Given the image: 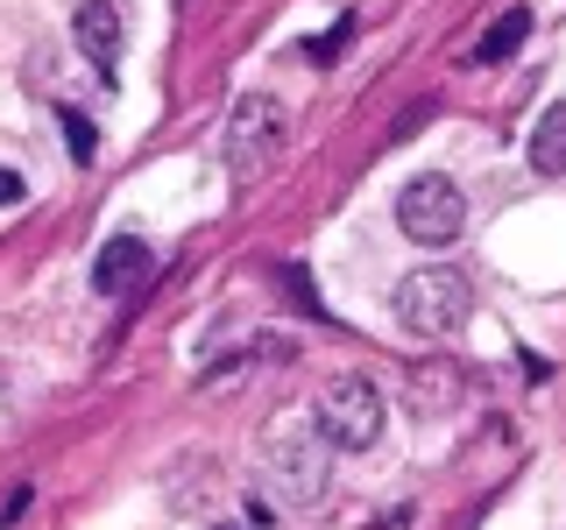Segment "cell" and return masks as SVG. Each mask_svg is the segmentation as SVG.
I'll return each instance as SVG.
<instances>
[{
	"mask_svg": "<svg viewBox=\"0 0 566 530\" xmlns=\"http://www.w3.org/2000/svg\"><path fill=\"white\" fill-rule=\"evenodd\" d=\"M262 474H270V488H276L291 509H318L326 474H333L326 432H318L312 417H297V411L276 417V424H270V446H262Z\"/></svg>",
	"mask_w": 566,
	"mask_h": 530,
	"instance_id": "obj_1",
	"label": "cell"
},
{
	"mask_svg": "<svg viewBox=\"0 0 566 530\" xmlns=\"http://www.w3.org/2000/svg\"><path fill=\"white\" fill-rule=\"evenodd\" d=\"M397 318L418 340H447L474 318V283L460 269H411L397 283Z\"/></svg>",
	"mask_w": 566,
	"mask_h": 530,
	"instance_id": "obj_2",
	"label": "cell"
},
{
	"mask_svg": "<svg viewBox=\"0 0 566 530\" xmlns=\"http://www.w3.org/2000/svg\"><path fill=\"white\" fill-rule=\"evenodd\" d=\"M283 135H291V120H283V106H276L270 93L234 99V114H227V135H220L227 177H234V184H255V177L283 156Z\"/></svg>",
	"mask_w": 566,
	"mask_h": 530,
	"instance_id": "obj_3",
	"label": "cell"
},
{
	"mask_svg": "<svg viewBox=\"0 0 566 530\" xmlns=\"http://www.w3.org/2000/svg\"><path fill=\"white\" fill-rule=\"evenodd\" d=\"M382 417H389V403H382V389L368 382V375L326 382V389H318V403H312V424L326 432V446H340V453H368L382 438Z\"/></svg>",
	"mask_w": 566,
	"mask_h": 530,
	"instance_id": "obj_4",
	"label": "cell"
},
{
	"mask_svg": "<svg viewBox=\"0 0 566 530\" xmlns=\"http://www.w3.org/2000/svg\"><path fill=\"white\" fill-rule=\"evenodd\" d=\"M397 226H403V241H418V247H447V241H460V226H468V199H460L453 177L424 170L397 191Z\"/></svg>",
	"mask_w": 566,
	"mask_h": 530,
	"instance_id": "obj_5",
	"label": "cell"
},
{
	"mask_svg": "<svg viewBox=\"0 0 566 530\" xmlns=\"http://www.w3.org/2000/svg\"><path fill=\"white\" fill-rule=\"evenodd\" d=\"M149 269H156V255H149V241H135V234H114L93 255V290L99 297H135L142 283H149Z\"/></svg>",
	"mask_w": 566,
	"mask_h": 530,
	"instance_id": "obj_6",
	"label": "cell"
},
{
	"mask_svg": "<svg viewBox=\"0 0 566 530\" xmlns=\"http://www.w3.org/2000/svg\"><path fill=\"white\" fill-rule=\"evenodd\" d=\"M71 35H78V50H85L99 71H114V64H120V43H128V22H120L114 0H78V14H71Z\"/></svg>",
	"mask_w": 566,
	"mask_h": 530,
	"instance_id": "obj_7",
	"label": "cell"
},
{
	"mask_svg": "<svg viewBox=\"0 0 566 530\" xmlns=\"http://www.w3.org/2000/svg\"><path fill=\"white\" fill-rule=\"evenodd\" d=\"M531 170H538V177H566V99L545 106L538 128H531Z\"/></svg>",
	"mask_w": 566,
	"mask_h": 530,
	"instance_id": "obj_8",
	"label": "cell"
},
{
	"mask_svg": "<svg viewBox=\"0 0 566 530\" xmlns=\"http://www.w3.org/2000/svg\"><path fill=\"white\" fill-rule=\"evenodd\" d=\"M531 35V8H503L495 22L482 29V43H474V64H503V57H517V43Z\"/></svg>",
	"mask_w": 566,
	"mask_h": 530,
	"instance_id": "obj_9",
	"label": "cell"
},
{
	"mask_svg": "<svg viewBox=\"0 0 566 530\" xmlns=\"http://www.w3.org/2000/svg\"><path fill=\"white\" fill-rule=\"evenodd\" d=\"M57 120H64V135H71V156H78V163H93V149H99L93 120H85V114H71V106H57Z\"/></svg>",
	"mask_w": 566,
	"mask_h": 530,
	"instance_id": "obj_10",
	"label": "cell"
},
{
	"mask_svg": "<svg viewBox=\"0 0 566 530\" xmlns=\"http://www.w3.org/2000/svg\"><path fill=\"white\" fill-rule=\"evenodd\" d=\"M347 35H354V22H340V29H326V35H312V64H333L347 50Z\"/></svg>",
	"mask_w": 566,
	"mask_h": 530,
	"instance_id": "obj_11",
	"label": "cell"
},
{
	"mask_svg": "<svg viewBox=\"0 0 566 530\" xmlns=\"http://www.w3.org/2000/svg\"><path fill=\"white\" fill-rule=\"evenodd\" d=\"M29 199V184H22V170H8L0 163V205H22Z\"/></svg>",
	"mask_w": 566,
	"mask_h": 530,
	"instance_id": "obj_12",
	"label": "cell"
},
{
	"mask_svg": "<svg viewBox=\"0 0 566 530\" xmlns=\"http://www.w3.org/2000/svg\"><path fill=\"white\" fill-rule=\"evenodd\" d=\"M212 530H241V523H212Z\"/></svg>",
	"mask_w": 566,
	"mask_h": 530,
	"instance_id": "obj_13",
	"label": "cell"
}]
</instances>
